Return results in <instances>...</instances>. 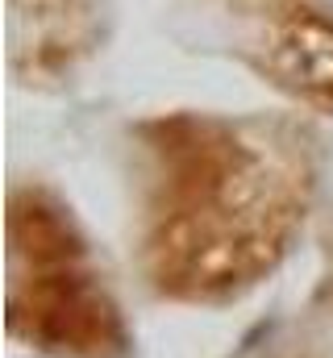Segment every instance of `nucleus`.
<instances>
[{
    "label": "nucleus",
    "instance_id": "4",
    "mask_svg": "<svg viewBox=\"0 0 333 358\" xmlns=\"http://www.w3.org/2000/svg\"><path fill=\"white\" fill-rule=\"evenodd\" d=\"M13 67L25 80H63L100 42V0H8Z\"/></svg>",
    "mask_w": 333,
    "mask_h": 358
},
{
    "label": "nucleus",
    "instance_id": "3",
    "mask_svg": "<svg viewBox=\"0 0 333 358\" xmlns=\"http://www.w3.org/2000/svg\"><path fill=\"white\" fill-rule=\"evenodd\" d=\"M250 59L283 92L333 108V13L313 0H246Z\"/></svg>",
    "mask_w": 333,
    "mask_h": 358
},
{
    "label": "nucleus",
    "instance_id": "2",
    "mask_svg": "<svg viewBox=\"0 0 333 358\" xmlns=\"http://www.w3.org/2000/svg\"><path fill=\"white\" fill-rule=\"evenodd\" d=\"M8 329L55 358H125L129 350L76 221L34 187L8 204Z\"/></svg>",
    "mask_w": 333,
    "mask_h": 358
},
{
    "label": "nucleus",
    "instance_id": "1",
    "mask_svg": "<svg viewBox=\"0 0 333 358\" xmlns=\"http://www.w3.org/2000/svg\"><path fill=\"white\" fill-rule=\"evenodd\" d=\"M142 267L159 296L217 304L275 271L313 196L300 125L175 113L142 125Z\"/></svg>",
    "mask_w": 333,
    "mask_h": 358
}]
</instances>
